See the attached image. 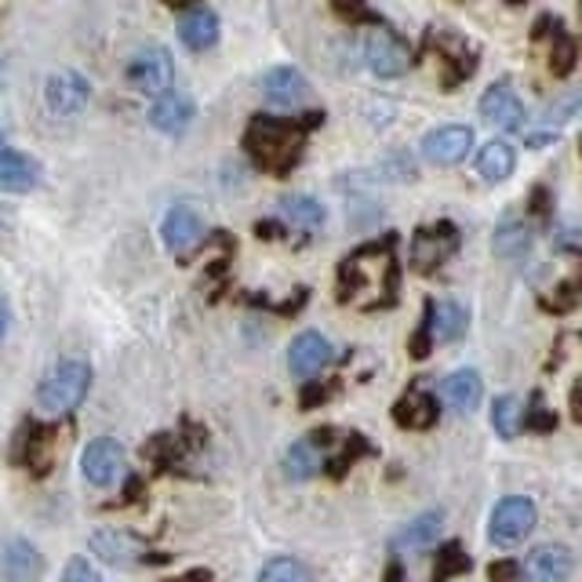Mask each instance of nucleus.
Listing matches in <instances>:
<instances>
[{"label":"nucleus","instance_id":"40","mask_svg":"<svg viewBox=\"0 0 582 582\" xmlns=\"http://www.w3.org/2000/svg\"><path fill=\"white\" fill-rule=\"evenodd\" d=\"M335 11L347 22H353V26H382V19H379V11L375 8H368V0H335Z\"/></svg>","mask_w":582,"mask_h":582},{"label":"nucleus","instance_id":"2","mask_svg":"<svg viewBox=\"0 0 582 582\" xmlns=\"http://www.w3.org/2000/svg\"><path fill=\"white\" fill-rule=\"evenodd\" d=\"M379 284V310L397 307L401 295V267H397V233L368 241L350 251L339 267V302H353L368 284Z\"/></svg>","mask_w":582,"mask_h":582},{"label":"nucleus","instance_id":"20","mask_svg":"<svg viewBox=\"0 0 582 582\" xmlns=\"http://www.w3.org/2000/svg\"><path fill=\"white\" fill-rule=\"evenodd\" d=\"M41 182V164L30 153L0 146V193H30Z\"/></svg>","mask_w":582,"mask_h":582},{"label":"nucleus","instance_id":"3","mask_svg":"<svg viewBox=\"0 0 582 582\" xmlns=\"http://www.w3.org/2000/svg\"><path fill=\"white\" fill-rule=\"evenodd\" d=\"M88 390H91V368L84 361H62L37 387V408L44 415H70L73 408L84 404Z\"/></svg>","mask_w":582,"mask_h":582},{"label":"nucleus","instance_id":"16","mask_svg":"<svg viewBox=\"0 0 582 582\" xmlns=\"http://www.w3.org/2000/svg\"><path fill=\"white\" fill-rule=\"evenodd\" d=\"M197 117V106L190 96H182V91H164V96H157V102L150 106V124L161 131V136H182Z\"/></svg>","mask_w":582,"mask_h":582},{"label":"nucleus","instance_id":"1","mask_svg":"<svg viewBox=\"0 0 582 582\" xmlns=\"http://www.w3.org/2000/svg\"><path fill=\"white\" fill-rule=\"evenodd\" d=\"M321 124H324L321 110H310L302 117L255 113L244 128V153L259 171H267L273 179H288L299 168L302 153H307V136Z\"/></svg>","mask_w":582,"mask_h":582},{"label":"nucleus","instance_id":"5","mask_svg":"<svg viewBox=\"0 0 582 582\" xmlns=\"http://www.w3.org/2000/svg\"><path fill=\"white\" fill-rule=\"evenodd\" d=\"M462 233L452 219H441L433 227H422L412 237V267L415 273H436L441 262H448L459 251Z\"/></svg>","mask_w":582,"mask_h":582},{"label":"nucleus","instance_id":"9","mask_svg":"<svg viewBox=\"0 0 582 582\" xmlns=\"http://www.w3.org/2000/svg\"><path fill=\"white\" fill-rule=\"evenodd\" d=\"M81 473L88 484L110 488L124 473V444L117 436H96L81 455Z\"/></svg>","mask_w":582,"mask_h":582},{"label":"nucleus","instance_id":"10","mask_svg":"<svg viewBox=\"0 0 582 582\" xmlns=\"http://www.w3.org/2000/svg\"><path fill=\"white\" fill-rule=\"evenodd\" d=\"M335 361V350L321 332H302L291 339L288 347V372L295 375L299 382H307L313 375H321L328 364Z\"/></svg>","mask_w":582,"mask_h":582},{"label":"nucleus","instance_id":"4","mask_svg":"<svg viewBox=\"0 0 582 582\" xmlns=\"http://www.w3.org/2000/svg\"><path fill=\"white\" fill-rule=\"evenodd\" d=\"M535 521H539V510H535L532 499L506 495L502 502H495L492 521H488V539H492V546H499V550L521 546V542L532 535Z\"/></svg>","mask_w":582,"mask_h":582},{"label":"nucleus","instance_id":"50","mask_svg":"<svg viewBox=\"0 0 582 582\" xmlns=\"http://www.w3.org/2000/svg\"><path fill=\"white\" fill-rule=\"evenodd\" d=\"M506 4H513V8H521V4H524V0H506Z\"/></svg>","mask_w":582,"mask_h":582},{"label":"nucleus","instance_id":"33","mask_svg":"<svg viewBox=\"0 0 582 582\" xmlns=\"http://www.w3.org/2000/svg\"><path fill=\"white\" fill-rule=\"evenodd\" d=\"M470 558H466V550H462V542H444L441 550H436V564H433V579L441 582V579H455V575H466L470 572Z\"/></svg>","mask_w":582,"mask_h":582},{"label":"nucleus","instance_id":"13","mask_svg":"<svg viewBox=\"0 0 582 582\" xmlns=\"http://www.w3.org/2000/svg\"><path fill=\"white\" fill-rule=\"evenodd\" d=\"M259 91L270 106H277V110H291V106H299L307 99L310 81H307V73L295 70V66H273V70L262 73Z\"/></svg>","mask_w":582,"mask_h":582},{"label":"nucleus","instance_id":"47","mask_svg":"<svg viewBox=\"0 0 582 582\" xmlns=\"http://www.w3.org/2000/svg\"><path fill=\"white\" fill-rule=\"evenodd\" d=\"M8 328H11V310H8V302L0 299V339L8 335Z\"/></svg>","mask_w":582,"mask_h":582},{"label":"nucleus","instance_id":"7","mask_svg":"<svg viewBox=\"0 0 582 582\" xmlns=\"http://www.w3.org/2000/svg\"><path fill=\"white\" fill-rule=\"evenodd\" d=\"M364 59H368V66H372V73L382 77V81H393V77H404V73L415 66L412 48H408L393 30H387V26H382V30H375L372 37H368V44H364Z\"/></svg>","mask_w":582,"mask_h":582},{"label":"nucleus","instance_id":"32","mask_svg":"<svg viewBox=\"0 0 582 582\" xmlns=\"http://www.w3.org/2000/svg\"><path fill=\"white\" fill-rule=\"evenodd\" d=\"M33 430V436H22V444H26V470H33L37 478L41 473H48V466H51V444H56V433L51 430H41V427H30Z\"/></svg>","mask_w":582,"mask_h":582},{"label":"nucleus","instance_id":"41","mask_svg":"<svg viewBox=\"0 0 582 582\" xmlns=\"http://www.w3.org/2000/svg\"><path fill=\"white\" fill-rule=\"evenodd\" d=\"M528 211H532L535 219L546 222L553 215V193L546 187H532L528 190Z\"/></svg>","mask_w":582,"mask_h":582},{"label":"nucleus","instance_id":"19","mask_svg":"<svg viewBox=\"0 0 582 582\" xmlns=\"http://www.w3.org/2000/svg\"><path fill=\"white\" fill-rule=\"evenodd\" d=\"M91 553L113 568H128V564L142 561L146 550L131 532H121V528H99V532L91 535Z\"/></svg>","mask_w":582,"mask_h":582},{"label":"nucleus","instance_id":"11","mask_svg":"<svg viewBox=\"0 0 582 582\" xmlns=\"http://www.w3.org/2000/svg\"><path fill=\"white\" fill-rule=\"evenodd\" d=\"M44 102H48V110L56 113V117H77V113L88 110L91 84L84 81L81 73H73V70L51 73L48 77V88H44Z\"/></svg>","mask_w":582,"mask_h":582},{"label":"nucleus","instance_id":"42","mask_svg":"<svg viewBox=\"0 0 582 582\" xmlns=\"http://www.w3.org/2000/svg\"><path fill=\"white\" fill-rule=\"evenodd\" d=\"M102 572L96 564H88L84 558H73L70 564H66V582H99Z\"/></svg>","mask_w":582,"mask_h":582},{"label":"nucleus","instance_id":"23","mask_svg":"<svg viewBox=\"0 0 582 582\" xmlns=\"http://www.w3.org/2000/svg\"><path fill=\"white\" fill-rule=\"evenodd\" d=\"M521 568H524V575H532L539 582H561V579L572 575L575 561L564 546L546 542V546H535L532 553H528V558L521 561Z\"/></svg>","mask_w":582,"mask_h":582},{"label":"nucleus","instance_id":"44","mask_svg":"<svg viewBox=\"0 0 582 582\" xmlns=\"http://www.w3.org/2000/svg\"><path fill=\"white\" fill-rule=\"evenodd\" d=\"M524 575L521 564H510V561H495L492 568H488V579H518Z\"/></svg>","mask_w":582,"mask_h":582},{"label":"nucleus","instance_id":"46","mask_svg":"<svg viewBox=\"0 0 582 582\" xmlns=\"http://www.w3.org/2000/svg\"><path fill=\"white\" fill-rule=\"evenodd\" d=\"M255 233L262 237V241H277V237H281V222H259Z\"/></svg>","mask_w":582,"mask_h":582},{"label":"nucleus","instance_id":"21","mask_svg":"<svg viewBox=\"0 0 582 582\" xmlns=\"http://www.w3.org/2000/svg\"><path fill=\"white\" fill-rule=\"evenodd\" d=\"M436 419H441V401L422 387H412L393 404V422L401 430H430Z\"/></svg>","mask_w":582,"mask_h":582},{"label":"nucleus","instance_id":"26","mask_svg":"<svg viewBox=\"0 0 582 582\" xmlns=\"http://www.w3.org/2000/svg\"><path fill=\"white\" fill-rule=\"evenodd\" d=\"M513 168H518V150H513L506 139H492L488 146H481V153H478V175L488 182V187H499V182H506L513 175Z\"/></svg>","mask_w":582,"mask_h":582},{"label":"nucleus","instance_id":"39","mask_svg":"<svg viewBox=\"0 0 582 582\" xmlns=\"http://www.w3.org/2000/svg\"><path fill=\"white\" fill-rule=\"evenodd\" d=\"M524 427L532 430V433H553V430H558V415H553L550 408H546V401H542V393H532V401H528Z\"/></svg>","mask_w":582,"mask_h":582},{"label":"nucleus","instance_id":"8","mask_svg":"<svg viewBox=\"0 0 582 582\" xmlns=\"http://www.w3.org/2000/svg\"><path fill=\"white\" fill-rule=\"evenodd\" d=\"M473 150V128L466 124H441L422 139V157L436 168H455Z\"/></svg>","mask_w":582,"mask_h":582},{"label":"nucleus","instance_id":"28","mask_svg":"<svg viewBox=\"0 0 582 582\" xmlns=\"http://www.w3.org/2000/svg\"><path fill=\"white\" fill-rule=\"evenodd\" d=\"M324 466V459H321V444L313 441V436H302V441H295L284 452V473H288V481H310L317 478Z\"/></svg>","mask_w":582,"mask_h":582},{"label":"nucleus","instance_id":"34","mask_svg":"<svg viewBox=\"0 0 582 582\" xmlns=\"http://www.w3.org/2000/svg\"><path fill=\"white\" fill-rule=\"evenodd\" d=\"M259 579L262 582H310L313 572L295 558H273L259 568Z\"/></svg>","mask_w":582,"mask_h":582},{"label":"nucleus","instance_id":"30","mask_svg":"<svg viewBox=\"0 0 582 582\" xmlns=\"http://www.w3.org/2000/svg\"><path fill=\"white\" fill-rule=\"evenodd\" d=\"M582 117V88H568L561 91L558 99H550L546 106H542V113H539V124L542 128H564V124H572Z\"/></svg>","mask_w":582,"mask_h":582},{"label":"nucleus","instance_id":"49","mask_svg":"<svg viewBox=\"0 0 582 582\" xmlns=\"http://www.w3.org/2000/svg\"><path fill=\"white\" fill-rule=\"evenodd\" d=\"M4 77H8V70H4V59H0V91H4Z\"/></svg>","mask_w":582,"mask_h":582},{"label":"nucleus","instance_id":"17","mask_svg":"<svg viewBox=\"0 0 582 582\" xmlns=\"http://www.w3.org/2000/svg\"><path fill=\"white\" fill-rule=\"evenodd\" d=\"M41 572H44V561L33 542L11 539L0 546V582H30V579H41Z\"/></svg>","mask_w":582,"mask_h":582},{"label":"nucleus","instance_id":"31","mask_svg":"<svg viewBox=\"0 0 582 582\" xmlns=\"http://www.w3.org/2000/svg\"><path fill=\"white\" fill-rule=\"evenodd\" d=\"M521 401L518 397H495V404H492V427H495V433L502 436V441H513L521 430H524V419H521Z\"/></svg>","mask_w":582,"mask_h":582},{"label":"nucleus","instance_id":"29","mask_svg":"<svg viewBox=\"0 0 582 582\" xmlns=\"http://www.w3.org/2000/svg\"><path fill=\"white\" fill-rule=\"evenodd\" d=\"M470 328V313L466 307H459V302L444 299V302H433V332L441 342H459L466 335Z\"/></svg>","mask_w":582,"mask_h":582},{"label":"nucleus","instance_id":"25","mask_svg":"<svg viewBox=\"0 0 582 582\" xmlns=\"http://www.w3.org/2000/svg\"><path fill=\"white\" fill-rule=\"evenodd\" d=\"M179 41L190 51H208L219 44V16L211 8H193L179 19Z\"/></svg>","mask_w":582,"mask_h":582},{"label":"nucleus","instance_id":"35","mask_svg":"<svg viewBox=\"0 0 582 582\" xmlns=\"http://www.w3.org/2000/svg\"><path fill=\"white\" fill-rule=\"evenodd\" d=\"M558 295H542V310L546 313H572L579 302H582V273L579 277H568L561 281V288H553Z\"/></svg>","mask_w":582,"mask_h":582},{"label":"nucleus","instance_id":"36","mask_svg":"<svg viewBox=\"0 0 582 582\" xmlns=\"http://www.w3.org/2000/svg\"><path fill=\"white\" fill-rule=\"evenodd\" d=\"M142 455L150 459L153 466L168 470V466H175V462H179V455H182V441H179V436H171V433H157L153 441H146Z\"/></svg>","mask_w":582,"mask_h":582},{"label":"nucleus","instance_id":"45","mask_svg":"<svg viewBox=\"0 0 582 582\" xmlns=\"http://www.w3.org/2000/svg\"><path fill=\"white\" fill-rule=\"evenodd\" d=\"M572 419L582 427V375L575 379V387H572Z\"/></svg>","mask_w":582,"mask_h":582},{"label":"nucleus","instance_id":"43","mask_svg":"<svg viewBox=\"0 0 582 582\" xmlns=\"http://www.w3.org/2000/svg\"><path fill=\"white\" fill-rule=\"evenodd\" d=\"M328 397V387H317L313 379L302 382V393H299V404H302V412H310V408H317Z\"/></svg>","mask_w":582,"mask_h":582},{"label":"nucleus","instance_id":"15","mask_svg":"<svg viewBox=\"0 0 582 582\" xmlns=\"http://www.w3.org/2000/svg\"><path fill=\"white\" fill-rule=\"evenodd\" d=\"M161 237H164V244L168 251H175V255H187V251H193L197 244H201V237H204V222L201 215H197V208L193 204H175L164 215L161 222Z\"/></svg>","mask_w":582,"mask_h":582},{"label":"nucleus","instance_id":"48","mask_svg":"<svg viewBox=\"0 0 582 582\" xmlns=\"http://www.w3.org/2000/svg\"><path fill=\"white\" fill-rule=\"evenodd\" d=\"M164 8H190V4H197V0H161Z\"/></svg>","mask_w":582,"mask_h":582},{"label":"nucleus","instance_id":"24","mask_svg":"<svg viewBox=\"0 0 582 582\" xmlns=\"http://www.w3.org/2000/svg\"><path fill=\"white\" fill-rule=\"evenodd\" d=\"M492 251L499 259H524L528 251H532V227H528L518 211H506V215L495 222Z\"/></svg>","mask_w":582,"mask_h":582},{"label":"nucleus","instance_id":"27","mask_svg":"<svg viewBox=\"0 0 582 582\" xmlns=\"http://www.w3.org/2000/svg\"><path fill=\"white\" fill-rule=\"evenodd\" d=\"M281 219L299 233H317L324 227V204L310 193H291L281 201Z\"/></svg>","mask_w":582,"mask_h":582},{"label":"nucleus","instance_id":"18","mask_svg":"<svg viewBox=\"0 0 582 582\" xmlns=\"http://www.w3.org/2000/svg\"><path fill=\"white\" fill-rule=\"evenodd\" d=\"M481 397H484V379H481V372H473V368H459V372L441 379V401L459 415L478 412Z\"/></svg>","mask_w":582,"mask_h":582},{"label":"nucleus","instance_id":"12","mask_svg":"<svg viewBox=\"0 0 582 582\" xmlns=\"http://www.w3.org/2000/svg\"><path fill=\"white\" fill-rule=\"evenodd\" d=\"M481 117L484 124H492L495 131H521L528 113H524V102L518 99V91L506 81H499L481 96Z\"/></svg>","mask_w":582,"mask_h":582},{"label":"nucleus","instance_id":"14","mask_svg":"<svg viewBox=\"0 0 582 582\" xmlns=\"http://www.w3.org/2000/svg\"><path fill=\"white\" fill-rule=\"evenodd\" d=\"M546 37H550V73L553 77H568V73L575 70V62H579L575 37L564 30L561 19L539 16L535 30H532V41H546Z\"/></svg>","mask_w":582,"mask_h":582},{"label":"nucleus","instance_id":"6","mask_svg":"<svg viewBox=\"0 0 582 582\" xmlns=\"http://www.w3.org/2000/svg\"><path fill=\"white\" fill-rule=\"evenodd\" d=\"M128 84L142 91V96H164L175 84V62H171V51L161 44H150L131 56L128 62Z\"/></svg>","mask_w":582,"mask_h":582},{"label":"nucleus","instance_id":"22","mask_svg":"<svg viewBox=\"0 0 582 582\" xmlns=\"http://www.w3.org/2000/svg\"><path fill=\"white\" fill-rule=\"evenodd\" d=\"M441 535H444V518L436 510H430V513H419V518L408 521L401 532L390 539V550L397 553V558H401V553L433 546V542L441 539Z\"/></svg>","mask_w":582,"mask_h":582},{"label":"nucleus","instance_id":"37","mask_svg":"<svg viewBox=\"0 0 582 582\" xmlns=\"http://www.w3.org/2000/svg\"><path fill=\"white\" fill-rule=\"evenodd\" d=\"M433 339H436V332H433V302H427L419 328L412 332V339H408V357H412V361H427V357L433 353Z\"/></svg>","mask_w":582,"mask_h":582},{"label":"nucleus","instance_id":"38","mask_svg":"<svg viewBox=\"0 0 582 582\" xmlns=\"http://www.w3.org/2000/svg\"><path fill=\"white\" fill-rule=\"evenodd\" d=\"M361 455H372V444H368V436H364V433H350V436H347V448H342V455L328 462V466H332L328 473H332L335 481H339V478H347V470H350Z\"/></svg>","mask_w":582,"mask_h":582}]
</instances>
